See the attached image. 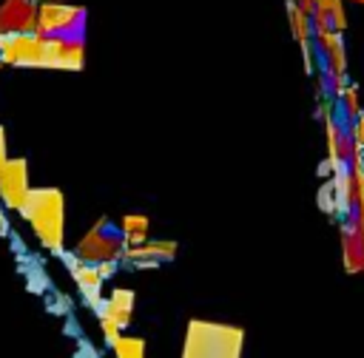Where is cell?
<instances>
[{
  "mask_svg": "<svg viewBox=\"0 0 364 358\" xmlns=\"http://www.w3.org/2000/svg\"><path fill=\"white\" fill-rule=\"evenodd\" d=\"M17 213L31 224L37 242L48 253H63V193L57 188H31Z\"/></svg>",
  "mask_w": 364,
  "mask_h": 358,
  "instance_id": "6da1fadb",
  "label": "cell"
},
{
  "mask_svg": "<svg viewBox=\"0 0 364 358\" xmlns=\"http://www.w3.org/2000/svg\"><path fill=\"white\" fill-rule=\"evenodd\" d=\"M245 332L230 324L191 318L185 330L182 358H242Z\"/></svg>",
  "mask_w": 364,
  "mask_h": 358,
  "instance_id": "7a4b0ae2",
  "label": "cell"
},
{
  "mask_svg": "<svg viewBox=\"0 0 364 358\" xmlns=\"http://www.w3.org/2000/svg\"><path fill=\"white\" fill-rule=\"evenodd\" d=\"M125 253V244H122V236H119V227L111 224L108 216H100L88 233L77 242L74 247V256L80 261H88V264H97V261H108V259H122Z\"/></svg>",
  "mask_w": 364,
  "mask_h": 358,
  "instance_id": "3957f363",
  "label": "cell"
},
{
  "mask_svg": "<svg viewBox=\"0 0 364 358\" xmlns=\"http://www.w3.org/2000/svg\"><path fill=\"white\" fill-rule=\"evenodd\" d=\"M85 9L57 0V3H37V23L34 31L43 37H82Z\"/></svg>",
  "mask_w": 364,
  "mask_h": 358,
  "instance_id": "277c9868",
  "label": "cell"
},
{
  "mask_svg": "<svg viewBox=\"0 0 364 358\" xmlns=\"http://www.w3.org/2000/svg\"><path fill=\"white\" fill-rule=\"evenodd\" d=\"M0 60L14 68H46V37L37 31H0Z\"/></svg>",
  "mask_w": 364,
  "mask_h": 358,
  "instance_id": "5b68a950",
  "label": "cell"
},
{
  "mask_svg": "<svg viewBox=\"0 0 364 358\" xmlns=\"http://www.w3.org/2000/svg\"><path fill=\"white\" fill-rule=\"evenodd\" d=\"M60 259H63V264L68 267L71 281L77 284V290H80V295H82V304L97 315L100 307H102V301H105V295H102V276L97 273V264L80 261L74 253H65V250L60 253Z\"/></svg>",
  "mask_w": 364,
  "mask_h": 358,
  "instance_id": "8992f818",
  "label": "cell"
},
{
  "mask_svg": "<svg viewBox=\"0 0 364 358\" xmlns=\"http://www.w3.org/2000/svg\"><path fill=\"white\" fill-rule=\"evenodd\" d=\"M31 185H28V162L20 159H9L0 170V202L6 210H20L23 202L28 199Z\"/></svg>",
  "mask_w": 364,
  "mask_h": 358,
  "instance_id": "52a82bcc",
  "label": "cell"
},
{
  "mask_svg": "<svg viewBox=\"0 0 364 358\" xmlns=\"http://www.w3.org/2000/svg\"><path fill=\"white\" fill-rule=\"evenodd\" d=\"M37 3L34 0H3L0 3V31H34Z\"/></svg>",
  "mask_w": 364,
  "mask_h": 358,
  "instance_id": "ba28073f",
  "label": "cell"
},
{
  "mask_svg": "<svg viewBox=\"0 0 364 358\" xmlns=\"http://www.w3.org/2000/svg\"><path fill=\"white\" fill-rule=\"evenodd\" d=\"M134 304H136L134 290H128V287H114V290L105 295V301H102V307H100L97 315H111V318L125 330V327L131 324Z\"/></svg>",
  "mask_w": 364,
  "mask_h": 358,
  "instance_id": "9c48e42d",
  "label": "cell"
},
{
  "mask_svg": "<svg viewBox=\"0 0 364 358\" xmlns=\"http://www.w3.org/2000/svg\"><path fill=\"white\" fill-rule=\"evenodd\" d=\"M176 250H179V244L176 242H142V244H136V247H125V253H122V259L125 261H171L173 256H176Z\"/></svg>",
  "mask_w": 364,
  "mask_h": 358,
  "instance_id": "30bf717a",
  "label": "cell"
},
{
  "mask_svg": "<svg viewBox=\"0 0 364 358\" xmlns=\"http://www.w3.org/2000/svg\"><path fill=\"white\" fill-rule=\"evenodd\" d=\"M148 230H151V222L145 213H125L119 219V236H122L125 247H136V244L148 242Z\"/></svg>",
  "mask_w": 364,
  "mask_h": 358,
  "instance_id": "8fae6325",
  "label": "cell"
},
{
  "mask_svg": "<svg viewBox=\"0 0 364 358\" xmlns=\"http://www.w3.org/2000/svg\"><path fill=\"white\" fill-rule=\"evenodd\" d=\"M318 43L324 45V54H327V60H330V68H333V74L341 80V74H344V45H341V37H338V31H318Z\"/></svg>",
  "mask_w": 364,
  "mask_h": 358,
  "instance_id": "7c38bea8",
  "label": "cell"
},
{
  "mask_svg": "<svg viewBox=\"0 0 364 358\" xmlns=\"http://www.w3.org/2000/svg\"><path fill=\"white\" fill-rule=\"evenodd\" d=\"M82 63H85V45H82V37H65L57 68H60V71H80Z\"/></svg>",
  "mask_w": 364,
  "mask_h": 358,
  "instance_id": "4fadbf2b",
  "label": "cell"
},
{
  "mask_svg": "<svg viewBox=\"0 0 364 358\" xmlns=\"http://www.w3.org/2000/svg\"><path fill=\"white\" fill-rule=\"evenodd\" d=\"M287 14H290V28H293V37L299 43H307L310 40V14L299 9L296 0L287 3Z\"/></svg>",
  "mask_w": 364,
  "mask_h": 358,
  "instance_id": "5bb4252c",
  "label": "cell"
},
{
  "mask_svg": "<svg viewBox=\"0 0 364 358\" xmlns=\"http://www.w3.org/2000/svg\"><path fill=\"white\" fill-rule=\"evenodd\" d=\"M111 349H114V358H145V338H139V335H119Z\"/></svg>",
  "mask_w": 364,
  "mask_h": 358,
  "instance_id": "9a60e30c",
  "label": "cell"
},
{
  "mask_svg": "<svg viewBox=\"0 0 364 358\" xmlns=\"http://www.w3.org/2000/svg\"><path fill=\"white\" fill-rule=\"evenodd\" d=\"M97 321H100V332H102L105 347H114V344H117V338L122 335V327H119L111 315H97Z\"/></svg>",
  "mask_w": 364,
  "mask_h": 358,
  "instance_id": "2e32d148",
  "label": "cell"
},
{
  "mask_svg": "<svg viewBox=\"0 0 364 358\" xmlns=\"http://www.w3.org/2000/svg\"><path fill=\"white\" fill-rule=\"evenodd\" d=\"M117 270H119V261H117V259H108V261H97V273L102 276V281H105V278H111Z\"/></svg>",
  "mask_w": 364,
  "mask_h": 358,
  "instance_id": "e0dca14e",
  "label": "cell"
},
{
  "mask_svg": "<svg viewBox=\"0 0 364 358\" xmlns=\"http://www.w3.org/2000/svg\"><path fill=\"white\" fill-rule=\"evenodd\" d=\"M6 162H9V151H6V128L0 125V170H3Z\"/></svg>",
  "mask_w": 364,
  "mask_h": 358,
  "instance_id": "ac0fdd59",
  "label": "cell"
},
{
  "mask_svg": "<svg viewBox=\"0 0 364 358\" xmlns=\"http://www.w3.org/2000/svg\"><path fill=\"white\" fill-rule=\"evenodd\" d=\"M355 139H358V145H364V114L355 122Z\"/></svg>",
  "mask_w": 364,
  "mask_h": 358,
  "instance_id": "d6986e66",
  "label": "cell"
},
{
  "mask_svg": "<svg viewBox=\"0 0 364 358\" xmlns=\"http://www.w3.org/2000/svg\"><path fill=\"white\" fill-rule=\"evenodd\" d=\"M9 236V219H6V207H0V239Z\"/></svg>",
  "mask_w": 364,
  "mask_h": 358,
  "instance_id": "ffe728a7",
  "label": "cell"
},
{
  "mask_svg": "<svg viewBox=\"0 0 364 358\" xmlns=\"http://www.w3.org/2000/svg\"><path fill=\"white\" fill-rule=\"evenodd\" d=\"M34 3H57V0H34Z\"/></svg>",
  "mask_w": 364,
  "mask_h": 358,
  "instance_id": "44dd1931",
  "label": "cell"
}]
</instances>
